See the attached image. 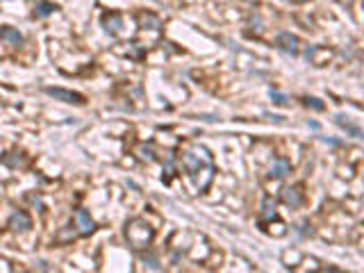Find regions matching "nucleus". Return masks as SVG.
Listing matches in <instances>:
<instances>
[{
	"label": "nucleus",
	"mask_w": 364,
	"mask_h": 273,
	"mask_svg": "<svg viewBox=\"0 0 364 273\" xmlns=\"http://www.w3.org/2000/svg\"><path fill=\"white\" fill-rule=\"evenodd\" d=\"M182 166H185V171L196 184L201 180V175H205L207 184H212V180H214V162H212V153L205 146H192L187 153L182 155Z\"/></svg>",
	"instance_id": "obj_1"
},
{
	"label": "nucleus",
	"mask_w": 364,
	"mask_h": 273,
	"mask_svg": "<svg viewBox=\"0 0 364 273\" xmlns=\"http://www.w3.org/2000/svg\"><path fill=\"white\" fill-rule=\"evenodd\" d=\"M155 237V230L143 218H130L125 223V239L132 250H146Z\"/></svg>",
	"instance_id": "obj_2"
},
{
	"label": "nucleus",
	"mask_w": 364,
	"mask_h": 273,
	"mask_svg": "<svg viewBox=\"0 0 364 273\" xmlns=\"http://www.w3.org/2000/svg\"><path fill=\"white\" fill-rule=\"evenodd\" d=\"M46 94L53 96L55 100H62V103H71V105H84V96L75 94V91L69 89H59V87H46Z\"/></svg>",
	"instance_id": "obj_3"
},
{
	"label": "nucleus",
	"mask_w": 364,
	"mask_h": 273,
	"mask_svg": "<svg viewBox=\"0 0 364 273\" xmlns=\"http://www.w3.org/2000/svg\"><path fill=\"white\" fill-rule=\"evenodd\" d=\"M7 225H10L14 232H28V230L32 228V218H30L28 212H23V209H16V212L10 216Z\"/></svg>",
	"instance_id": "obj_4"
},
{
	"label": "nucleus",
	"mask_w": 364,
	"mask_h": 273,
	"mask_svg": "<svg viewBox=\"0 0 364 273\" xmlns=\"http://www.w3.org/2000/svg\"><path fill=\"white\" fill-rule=\"evenodd\" d=\"M278 48L282 50L285 55H298V48H300V41L296 35H291V32H280L278 35Z\"/></svg>",
	"instance_id": "obj_5"
},
{
	"label": "nucleus",
	"mask_w": 364,
	"mask_h": 273,
	"mask_svg": "<svg viewBox=\"0 0 364 273\" xmlns=\"http://www.w3.org/2000/svg\"><path fill=\"white\" fill-rule=\"evenodd\" d=\"M75 225H78V232L82 234V237H89V234L96 230L94 218H91V214H89L87 209H78V212H75Z\"/></svg>",
	"instance_id": "obj_6"
},
{
	"label": "nucleus",
	"mask_w": 364,
	"mask_h": 273,
	"mask_svg": "<svg viewBox=\"0 0 364 273\" xmlns=\"http://www.w3.org/2000/svg\"><path fill=\"white\" fill-rule=\"evenodd\" d=\"M282 203L291 209L300 207V205H303V191H300V187H285L282 189Z\"/></svg>",
	"instance_id": "obj_7"
},
{
	"label": "nucleus",
	"mask_w": 364,
	"mask_h": 273,
	"mask_svg": "<svg viewBox=\"0 0 364 273\" xmlns=\"http://www.w3.org/2000/svg\"><path fill=\"white\" fill-rule=\"evenodd\" d=\"M100 23H103L105 32L112 37H116L118 32H121V28H123V19H121V14H103V19H100Z\"/></svg>",
	"instance_id": "obj_8"
},
{
	"label": "nucleus",
	"mask_w": 364,
	"mask_h": 273,
	"mask_svg": "<svg viewBox=\"0 0 364 273\" xmlns=\"http://www.w3.org/2000/svg\"><path fill=\"white\" fill-rule=\"evenodd\" d=\"M291 173V162L285 157H278L273 159V164H271V169H269V175L271 178H285V175Z\"/></svg>",
	"instance_id": "obj_9"
},
{
	"label": "nucleus",
	"mask_w": 364,
	"mask_h": 273,
	"mask_svg": "<svg viewBox=\"0 0 364 273\" xmlns=\"http://www.w3.org/2000/svg\"><path fill=\"white\" fill-rule=\"evenodd\" d=\"M278 216L276 212V200L271 198V196H266L264 200H262V212H260V225H264L266 221H273V218Z\"/></svg>",
	"instance_id": "obj_10"
},
{
	"label": "nucleus",
	"mask_w": 364,
	"mask_h": 273,
	"mask_svg": "<svg viewBox=\"0 0 364 273\" xmlns=\"http://www.w3.org/2000/svg\"><path fill=\"white\" fill-rule=\"evenodd\" d=\"M0 41H5L7 46H21L23 44V37L19 30H14L12 25H3L0 28Z\"/></svg>",
	"instance_id": "obj_11"
},
{
	"label": "nucleus",
	"mask_w": 364,
	"mask_h": 273,
	"mask_svg": "<svg viewBox=\"0 0 364 273\" xmlns=\"http://www.w3.org/2000/svg\"><path fill=\"white\" fill-rule=\"evenodd\" d=\"M137 23H139V28H143V30H159V28H162V21H159L155 14H148V12H143V14L137 16Z\"/></svg>",
	"instance_id": "obj_12"
},
{
	"label": "nucleus",
	"mask_w": 364,
	"mask_h": 273,
	"mask_svg": "<svg viewBox=\"0 0 364 273\" xmlns=\"http://www.w3.org/2000/svg\"><path fill=\"white\" fill-rule=\"evenodd\" d=\"M335 123H337V125H339V128H341V130H346V132H348V134H350V137H355V139H362V130H359V128H357V125H353V123H350V121H348V119H346V116H341V114H337V116H335Z\"/></svg>",
	"instance_id": "obj_13"
},
{
	"label": "nucleus",
	"mask_w": 364,
	"mask_h": 273,
	"mask_svg": "<svg viewBox=\"0 0 364 273\" xmlns=\"http://www.w3.org/2000/svg\"><path fill=\"white\" fill-rule=\"evenodd\" d=\"M3 164L5 166H12V169H19V166H25L28 159H25L23 153H5L3 155Z\"/></svg>",
	"instance_id": "obj_14"
},
{
	"label": "nucleus",
	"mask_w": 364,
	"mask_h": 273,
	"mask_svg": "<svg viewBox=\"0 0 364 273\" xmlns=\"http://www.w3.org/2000/svg\"><path fill=\"white\" fill-rule=\"evenodd\" d=\"M55 10H57V5H55V3H48V0H39V3L35 5V16H39V19H46V16H50Z\"/></svg>",
	"instance_id": "obj_15"
},
{
	"label": "nucleus",
	"mask_w": 364,
	"mask_h": 273,
	"mask_svg": "<svg viewBox=\"0 0 364 273\" xmlns=\"http://www.w3.org/2000/svg\"><path fill=\"white\" fill-rule=\"evenodd\" d=\"M141 262L146 264L150 271H162V264H159V259H157V255H155V253H143L141 255Z\"/></svg>",
	"instance_id": "obj_16"
},
{
	"label": "nucleus",
	"mask_w": 364,
	"mask_h": 273,
	"mask_svg": "<svg viewBox=\"0 0 364 273\" xmlns=\"http://www.w3.org/2000/svg\"><path fill=\"white\" fill-rule=\"evenodd\" d=\"M303 105H305V107H312L314 112H323L325 109V105L321 103L319 98H312V96H305V98H303Z\"/></svg>",
	"instance_id": "obj_17"
},
{
	"label": "nucleus",
	"mask_w": 364,
	"mask_h": 273,
	"mask_svg": "<svg viewBox=\"0 0 364 273\" xmlns=\"http://www.w3.org/2000/svg\"><path fill=\"white\" fill-rule=\"evenodd\" d=\"M139 159H146V162H155V150L150 146H139L137 148Z\"/></svg>",
	"instance_id": "obj_18"
},
{
	"label": "nucleus",
	"mask_w": 364,
	"mask_h": 273,
	"mask_svg": "<svg viewBox=\"0 0 364 273\" xmlns=\"http://www.w3.org/2000/svg\"><path fill=\"white\" fill-rule=\"evenodd\" d=\"M173 171H175V169H173V157H166V162H164V175H162V180H164L166 184L171 182Z\"/></svg>",
	"instance_id": "obj_19"
},
{
	"label": "nucleus",
	"mask_w": 364,
	"mask_h": 273,
	"mask_svg": "<svg viewBox=\"0 0 364 273\" xmlns=\"http://www.w3.org/2000/svg\"><path fill=\"white\" fill-rule=\"evenodd\" d=\"M271 100L276 105H287V96L280 94V91H271Z\"/></svg>",
	"instance_id": "obj_20"
},
{
	"label": "nucleus",
	"mask_w": 364,
	"mask_h": 273,
	"mask_svg": "<svg viewBox=\"0 0 364 273\" xmlns=\"http://www.w3.org/2000/svg\"><path fill=\"white\" fill-rule=\"evenodd\" d=\"M28 200H30V203H32V205H35V207H39V209H44V203H41V200H39V198H37V196H30V198H28Z\"/></svg>",
	"instance_id": "obj_21"
},
{
	"label": "nucleus",
	"mask_w": 364,
	"mask_h": 273,
	"mask_svg": "<svg viewBox=\"0 0 364 273\" xmlns=\"http://www.w3.org/2000/svg\"><path fill=\"white\" fill-rule=\"evenodd\" d=\"M325 144H330V146H341V141H335V139H328V137H325Z\"/></svg>",
	"instance_id": "obj_22"
},
{
	"label": "nucleus",
	"mask_w": 364,
	"mask_h": 273,
	"mask_svg": "<svg viewBox=\"0 0 364 273\" xmlns=\"http://www.w3.org/2000/svg\"><path fill=\"white\" fill-rule=\"evenodd\" d=\"M294 3H307V0H294Z\"/></svg>",
	"instance_id": "obj_23"
}]
</instances>
